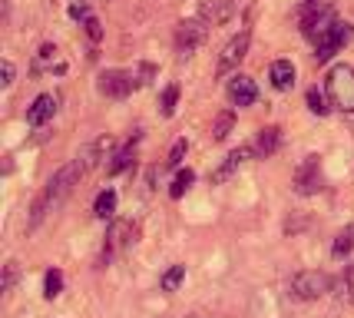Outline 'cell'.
<instances>
[{
  "label": "cell",
  "instance_id": "6da1fadb",
  "mask_svg": "<svg viewBox=\"0 0 354 318\" xmlns=\"http://www.w3.org/2000/svg\"><path fill=\"white\" fill-rule=\"evenodd\" d=\"M93 166V159H90V152H83V156H77V159H70L63 169H57L53 176H50V182L44 186V193L33 199V206H30V222L27 226L30 229H37L40 222H44L50 212L60 206L63 199L70 196V189L77 186L83 176H86V169Z\"/></svg>",
  "mask_w": 354,
  "mask_h": 318
},
{
  "label": "cell",
  "instance_id": "7a4b0ae2",
  "mask_svg": "<svg viewBox=\"0 0 354 318\" xmlns=\"http://www.w3.org/2000/svg\"><path fill=\"white\" fill-rule=\"evenodd\" d=\"M324 87H328L331 103L338 106L341 113H354V67H348V63L331 67V70H328V80H324Z\"/></svg>",
  "mask_w": 354,
  "mask_h": 318
},
{
  "label": "cell",
  "instance_id": "3957f363",
  "mask_svg": "<svg viewBox=\"0 0 354 318\" xmlns=\"http://www.w3.org/2000/svg\"><path fill=\"white\" fill-rule=\"evenodd\" d=\"M331 288V279L318 269H308V272H298L292 279V295L295 299H301V302H315V299H322L324 292Z\"/></svg>",
  "mask_w": 354,
  "mask_h": 318
},
{
  "label": "cell",
  "instance_id": "277c9868",
  "mask_svg": "<svg viewBox=\"0 0 354 318\" xmlns=\"http://www.w3.org/2000/svg\"><path fill=\"white\" fill-rule=\"evenodd\" d=\"M139 80L136 73H126V70H106V73H100V93L109 96V100H123L133 93Z\"/></svg>",
  "mask_w": 354,
  "mask_h": 318
},
{
  "label": "cell",
  "instance_id": "5b68a950",
  "mask_svg": "<svg viewBox=\"0 0 354 318\" xmlns=\"http://www.w3.org/2000/svg\"><path fill=\"white\" fill-rule=\"evenodd\" d=\"M335 24H338V17H335L331 7H318V10L308 7V10H305V20H301V30H305V37H311V40L318 44Z\"/></svg>",
  "mask_w": 354,
  "mask_h": 318
},
{
  "label": "cell",
  "instance_id": "8992f818",
  "mask_svg": "<svg viewBox=\"0 0 354 318\" xmlns=\"http://www.w3.org/2000/svg\"><path fill=\"white\" fill-rule=\"evenodd\" d=\"M348 40H351V27H348V24H335V27H331V30H328L322 40L315 44V60L328 63L341 50V46L348 44Z\"/></svg>",
  "mask_w": 354,
  "mask_h": 318
},
{
  "label": "cell",
  "instance_id": "52a82bcc",
  "mask_svg": "<svg viewBox=\"0 0 354 318\" xmlns=\"http://www.w3.org/2000/svg\"><path fill=\"white\" fill-rule=\"evenodd\" d=\"M248 44H252V33L242 30V33H235L229 44L222 46V57H218V73H229V70H235L239 63L245 60V53H248Z\"/></svg>",
  "mask_w": 354,
  "mask_h": 318
},
{
  "label": "cell",
  "instance_id": "ba28073f",
  "mask_svg": "<svg viewBox=\"0 0 354 318\" xmlns=\"http://www.w3.org/2000/svg\"><path fill=\"white\" fill-rule=\"evenodd\" d=\"M202 27L196 24V20H185V24H179L176 27V53L183 57V60H189L192 53H196V46L202 44Z\"/></svg>",
  "mask_w": 354,
  "mask_h": 318
},
{
  "label": "cell",
  "instance_id": "9c48e42d",
  "mask_svg": "<svg viewBox=\"0 0 354 318\" xmlns=\"http://www.w3.org/2000/svg\"><path fill=\"white\" fill-rule=\"evenodd\" d=\"M229 100L235 106H252L259 100V87H255V80L245 73H235L229 80Z\"/></svg>",
  "mask_w": 354,
  "mask_h": 318
},
{
  "label": "cell",
  "instance_id": "30bf717a",
  "mask_svg": "<svg viewBox=\"0 0 354 318\" xmlns=\"http://www.w3.org/2000/svg\"><path fill=\"white\" fill-rule=\"evenodd\" d=\"M248 156H255V146H239V150H232L229 156H225V163H222L218 169H212V176H209V179H212V182H225L235 169L245 163Z\"/></svg>",
  "mask_w": 354,
  "mask_h": 318
},
{
  "label": "cell",
  "instance_id": "8fae6325",
  "mask_svg": "<svg viewBox=\"0 0 354 318\" xmlns=\"http://www.w3.org/2000/svg\"><path fill=\"white\" fill-rule=\"evenodd\" d=\"M53 113H57V96H53V93H44V96H37L33 106L27 109V123H30V126H44V123L53 120Z\"/></svg>",
  "mask_w": 354,
  "mask_h": 318
},
{
  "label": "cell",
  "instance_id": "7c38bea8",
  "mask_svg": "<svg viewBox=\"0 0 354 318\" xmlns=\"http://www.w3.org/2000/svg\"><path fill=\"white\" fill-rule=\"evenodd\" d=\"M318 179H322V176H318V156H308V163L298 169V179H295V186H298V193H301V196H311L315 189H322V186H318Z\"/></svg>",
  "mask_w": 354,
  "mask_h": 318
},
{
  "label": "cell",
  "instance_id": "4fadbf2b",
  "mask_svg": "<svg viewBox=\"0 0 354 318\" xmlns=\"http://www.w3.org/2000/svg\"><path fill=\"white\" fill-rule=\"evenodd\" d=\"M199 17L205 24H225L232 17V0H205L199 7Z\"/></svg>",
  "mask_w": 354,
  "mask_h": 318
},
{
  "label": "cell",
  "instance_id": "5bb4252c",
  "mask_svg": "<svg viewBox=\"0 0 354 318\" xmlns=\"http://www.w3.org/2000/svg\"><path fill=\"white\" fill-rule=\"evenodd\" d=\"M129 239H133V226H129V222H113V226H109V236H106V258L116 256L120 249H126Z\"/></svg>",
  "mask_w": 354,
  "mask_h": 318
},
{
  "label": "cell",
  "instance_id": "9a60e30c",
  "mask_svg": "<svg viewBox=\"0 0 354 318\" xmlns=\"http://www.w3.org/2000/svg\"><path fill=\"white\" fill-rule=\"evenodd\" d=\"M268 76H272V87H275V90H292L295 87L292 60H275L272 63V70H268Z\"/></svg>",
  "mask_w": 354,
  "mask_h": 318
},
{
  "label": "cell",
  "instance_id": "2e32d148",
  "mask_svg": "<svg viewBox=\"0 0 354 318\" xmlns=\"http://www.w3.org/2000/svg\"><path fill=\"white\" fill-rule=\"evenodd\" d=\"M116 189H103L96 202H93V212H96V219H113V212H116Z\"/></svg>",
  "mask_w": 354,
  "mask_h": 318
},
{
  "label": "cell",
  "instance_id": "e0dca14e",
  "mask_svg": "<svg viewBox=\"0 0 354 318\" xmlns=\"http://www.w3.org/2000/svg\"><path fill=\"white\" fill-rule=\"evenodd\" d=\"M278 139H281V130H278V126H265L262 133H259L255 152H262V156H272V152L278 150Z\"/></svg>",
  "mask_w": 354,
  "mask_h": 318
},
{
  "label": "cell",
  "instance_id": "ac0fdd59",
  "mask_svg": "<svg viewBox=\"0 0 354 318\" xmlns=\"http://www.w3.org/2000/svg\"><path fill=\"white\" fill-rule=\"evenodd\" d=\"M133 159H136V150H133V143H129L126 150H120V152H116V156H113V163H109V166H106V173H109V176H120L123 169H129V166H133Z\"/></svg>",
  "mask_w": 354,
  "mask_h": 318
},
{
  "label": "cell",
  "instance_id": "d6986e66",
  "mask_svg": "<svg viewBox=\"0 0 354 318\" xmlns=\"http://www.w3.org/2000/svg\"><path fill=\"white\" fill-rule=\"evenodd\" d=\"M192 182H196V173H192V169H183V173H179V176L172 179V189H169V196H172V199H183L185 193L192 189Z\"/></svg>",
  "mask_w": 354,
  "mask_h": 318
},
{
  "label": "cell",
  "instance_id": "ffe728a7",
  "mask_svg": "<svg viewBox=\"0 0 354 318\" xmlns=\"http://www.w3.org/2000/svg\"><path fill=\"white\" fill-rule=\"evenodd\" d=\"M351 249H354V226H348L344 232H338V239H335V245H331V256L344 258Z\"/></svg>",
  "mask_w": 354,
  "mask_h": 318
},
{
  "label": "cell",
  "instance_id": "44dd1931",
  "mask_svg": "<svg viewBox=\"0 0 354 318\" xmlns=\"http://www.w3.org/2000/svg\"><path fill=\"white\" fill-rule=\"evenodd\" d=\"M63 292V272L60 269H50V272L44 275V295L46 299H57Z\"/></svg>",
  "mask_w": 354,
  "mask_h": 318
},
{
  "label": "cell",
  "instance_id": "7402d4cb",
  "mask_svg": "<svg viewBox=\"0 0 354 318\" xmlns=\"http://www.w3.org/2000/svg\"><path fill=\"white\" fill-rule=\"evenodd\" d=\"M232 126H235V113H229V109H225V113H218L216 116V126H212V139H225L232 133Z\"/></svg>",
  "mask_w": 354,
  "mask_h": 318
},
{
  "label": "cell",
  "instance_id": "603a6c76",
  "mask_svg": "<svg viewBox=\"0 0 354 318\" xmlns=\"http://www.w3.org/2000/svg\"><path fill=\"white\" fill-rule=\"evenodd\" d=\"M183 279H185V265H172L169 272L162 275L159 285H162V292H176V288L183 285Z\"/></svg>",
  "mask_w": 354,
  "mask_h": 318
},
{
  "label": "cell",
  "instance_id": "cb8c5ba5",
  "mask_svg": "<svg viewBox=\"0 0 354 318\" xmlns=\"http://www.w3.org/2000/svg\"><path fill=\"white\" fill-rule=\"evenodd\" d=\"M176 103H179V87H166L162 90V116H172L176 113Z\"/></svg>",
  "mask_w": 354,
  "mask_h": 318
},
{
  "label": "cell",
  "instance_id": "d4e9b609",
  "mask_svg": "<svg viewBox=\"0 0 354 318\" xmlns=\"http://www.w3.org/2000/svg\"><path fill=\"white\" fill-rule=\"evenodd\" d=\"M185 150H189V143H185V139H176V146H172L166 166H179V163H183V156H185Z\"/></svg>",
  "mask_w": 354,
  "mask_h": 318
},
{
  "label": "cell",
  "instance_id": "484cf974",
  "mask_svg": "<svg viewBox=\"0 0 354 318\" xmlns=\"http://www.w3.org/2000/svg\"><path fill=\"white\" fill-rule=\"evenodd\" d=\"M308 109L311 113H318V116H324L328 113V106H324V96L318 90H308Z\"/></svg>",
  "mask_w": 354,
  "mask_h": 318
},
{
  "label": "cell",
  "instance_id": "4316f807",
  "mask_svg": "<svg viewBox=\"0 0 354 318\" xmlns=\"http://www.w3.org/2000/svg\"><path fill=\"white\" fill-rule=\"evenodd\" d=\"M57 53H60V50H57L53 44H44V46H40V53H37V67H46V63H53V60H57Z\"/></svg>",
  "mask_w": 354,
  "mask_h": 318
},
{
  "label": "cell",
  "instance_id": "83f0119b",
  "mask_svg": "<svg viewBox=\"0 0 354 318\" xmlns=\"http://www.w3.org/2000/svg\"><path fill=\"white\" fill-rule=\"evenodd\" d=\"M17 282V262H7L3 265V292H10Z\"/></svg>",
  "mask_w": 354,
  "mask_h": 318
},
{
  "label": "cell",
  "instance_id": "f1b7e54d",
  "mask_svg": "<svg viewBox=\"0 0 354 318\" xmlns=\"http://www.w3.org/2000/svg\"><path fill=\"white\" fill-rule=\"evenodd\" d=\"M83 27H86V33H90V40H100V37H103V30H100V20H96V17H86V20H83Z\"/></svg>",
  "mask_w": 354,
  "mask_h": 318
},
{
  "label": "cell",
  "instance_id": "f546056e",
  "mask_svg": "<svg viewBox=\"0 0 354 318\" xmlns=\"http://www.w3.org/2000/svg\"><path fill=\"white\" fill-rule=\"evenodd\" d=\"M70 14L77 17V20H86L90 10H86V3H83V0H73V3H70Z\"/></svg>",
  "mask_w": 354,
  "mask_h": 318
},
{
  "label": "cell",
  "instance_id": "4dcf8cb0",
  "mask_svg": "<svg viewBox=\"0 0 354 318\" xmlns=\"http://www.w3.org/2000/svg\"><path fill=\"white\" fill-rule=\"evenodd\" d=\"M0 83H3V87H10V83H14V63L10 60H3V80H0Z\"/></svg>",
  "mask_w": 354,
  "mask_h": 318
}]
</instances>
